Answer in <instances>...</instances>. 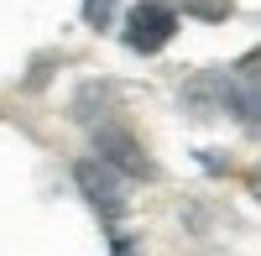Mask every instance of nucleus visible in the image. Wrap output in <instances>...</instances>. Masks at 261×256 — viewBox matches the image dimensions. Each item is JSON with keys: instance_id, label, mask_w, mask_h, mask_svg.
Returning <instances> with one entry per match:
<instances>
[{"instance_id": "obj_1", "label": "nucleus", "mask_w": 261, "mask_h": 256, "mask_svg": "<svg viewBox=\"0 0 261 256\" xmlns=\"http://www.w3.org/2000/svg\"><path fill=\"white\" fill-rule=\"evenodd\" d=\"M178 37V11L167 6V0H136V6L125 11V47L130 53H162L167 42Z\"/></svg>"}, {"instance_id": "obj_9", "label": "nucleus", "mask_w": 261, "mask_h": 256, "mask_svg": "<svg viewBox=\"0 0 261 256\" xmlns=\"http://www.w3.org/2000/svg\"><path fill=\"white\" fill-rule=\"evenodd\" d=\"M235 73H241V79H251V84H261V47H251L241 63H235Z\"/></svg>"}, {"instance_id": "obj_10", "label": "nucleus", "mask_w": 261, "mask_h": 256, "mask_svg": "<svg viewBox=\"0 0 261 256\" xmlns=\"http://www.w3.org/2000/svg\"><path fill=\"white\" fill-rule=\"evenodd\" d=\"M47 73H53V58H37V68H32V89H37V84H47Z\"/></svg>"}, {"instance_id": "obj_11", "label": "nucleus", "mask_w": 261, "mask_h": 256, "mask_svg": "<svg viewBox=\"0 0 261 256\" xmlns=\"http://www.w3.org/2000/svg\"><path fill=\"white\" fill-rule=\"evenodd\" d=\"M251 188H256V199H261V167H256V173H251Z\"/></svg>"}, {"instance_id": "obj_7", "label": "nucleus", "mask_w": 261, "mask_h": 256, "mask_svg": "<svg viewBox=\"0 0 261 256\" xmlns=\"http://www.w3.org/2000/svg\"><path fill=\"white\" fill-rule=\"evenodd\" d=\"M178 6H183L188 16H199V21H225V16L235 11V0H178Z\"/></svg>"}, {"instance_id": "obj_4", "label": "nucleus", "mask_w": 261, "mask_h": 256, "mask_svg": "<svg viewBox=\"0 0 261 256\" xmlns=\"http://www.w3.org/2000/svg\"><path fill=\"white\" fill-rule=\"evenodd\" d=\"M225 94H230V73H220V68H204V73H193L183 84L188 115H220L225 110Z\"/></svg>"}, {"instance_id": "obj_2", "label": "nucleus", "mask_w": 261, "mask_h": 256, "mask_svg": "<svg viewBox=\"0 0 261 256\" xmlns=\"http://www.w3.org/2000/svg\"><path fill=\"white\" fill-rule=\"evenodd\" d=\"M73 183H79V194L89 199L105 220L125 215V173H115L105 157H79L73 162Z\"/></svg>"}, {"instance_id": "obj_5", "label": "nucleus", "mask_w": 261, "mask_h": 256, "mask_svg": "<svg viewBox=\"0 0 261 256\" xmlns=\"http://www.w3.org/2000/svg\"><path fill=\"white\" fill-rule=\"evenodd\" d=\"M225 110L246 125V131H261V84L230 73V94H225Z\"/></svg>"}, {"instance_id": "obj_3", "label": "nucleus", "mask_w": 261, "mask_h": 256, "mask_svg": "<svg viewBox=\"0 0 261 256\" xmlns=\"http://www.w3.org/2000/svg\"><path fill=\"white\" fill-rule=\"evenodd\" d=\"M94 152L115 167V173H125V178H136V183H146L157 167H151V157H146V146L125 131V125H94Z\"/></svg>"}, {"instance_id": "obj_8", "label": "nucleus", "mask_w": 261, "mask_h": 256, "mask_svg": "<svg viewBox=\"0 0 261 256\" xmlns=\"http://www.w3.org/2000/svg\"><path fill=\"white\" fill-rule=\"evenodd\" d=\"M115 11H120V0H84V21H89L94 32H110Z\"/></svg>"}, {"instance_id": "obj_6", "label": "nucleus", "mask_w": 261, "mask_h": 256, "mask_svg": "<svg viewBox=\"0 0 261 256\" xmlns=\"http://www.w3.org/2000/svg\"><path fill=\"white\" fill-rule=\"evenodd\" d=\"M110 99H115V89H110V84H84V89H79V99H73V120L94 125V120H99V110H105Z\"/></svg>"}]
</instances>
